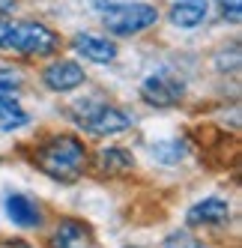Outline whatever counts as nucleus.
Returning <instances> with one entry per match:
<instances>
[{
	"instance_id": "f257e3e1",
	"label": "nucleus",
	"mask_w": 242,
	"mask_h": 248,
	"mask_svg": "<svg viewBox=\"0 0 242 248\" xmlns=\"http://www.w3.org/2000/svg\"><path fill=\"white\" fill-rule=\"evenodd\" d=\"M33 165L42 170L48 180L57 183H75L78 176H84L90 165V153L84 147V140L72 132H57L39 140L33 150Z\"/></svg>"
},
{
	"instance_id": "f03ea898",
	"label": "nucleus",
	"mask_w": 242,
	"mask_h": 248,
	"mask_svg": "<svg viewBox=\"0 0 242 248\" xmlns=\"http://www.w3.org/2000/svg\"><path fill=\"white\" fill-rule=\"evenodd\" d=\"M75 123L93 138H111V135H123L135 126V117L117 105L87 99L75 108Z\"/></svg>"
},
{
	"instance_id": "7ed1b4c3",
	"label": "nucleus",
	"mask_w": 242,
	"mask_h": 248,
	"mask_svg": "<svg viewBox=\"0 0 242 248\" xmlns=\"http://www.w3.org/2000/svg\"><path fill=\"white\" fill-rule=\"evenodd\" d=\"M60 45L57 33L39 21H12L3 51H15L21 57H51L60 51Z\"/></svg>"
},
{
	"instance_id": "20e7f679",
	"label": "nucleus",
	"mask_w": 242,
	"mask_h": 248,
	"mask_svg": "<svg viewBox=\"0 0 242 248\" xmlns=\"http://www.w3.org/2000/svg\"><path fill=\"white\" fill-rule=\"evenodd\" d=\"M102 21H105L108 33H114V36H135V33H144L159 21V9L152 3H141V0H135V3H114V6H108Z\"/></svg>"
},
{
	"instance_id": "39448f33",
	"label": "nucleus",
	"mask_w": 242,
	"mask_h": 248,
	"mask_svg": "<svg viewBox=\"0 0 242 248\" xmlns=\"http://www.w3.org/2000/svg\"><path fill=\"white\" fill-rule=\"evenodd\" d=\"M185 96V84L170 72H152L141 81V99L152 108H174Z\"/></svg>"
},
{
	"instance_id": "423d86ee",
	"label": "nucleus",
	"mask_w": 242,
	"mask_h": 248,
	"mask_svg": "<svg viewBox=\"0 0 242 248\" xmlns=\"http://www.w3.org/2000/svg\"><path fill=\"white\" fill-rule=\"evenodd\" d=\"M48 248H96V233L84 218L63 216L51 230Z\"/></svg>"
},
{
	"instance_id": "0eeeda50",
	"label": "nucleus",
	"mask_w": 242,
	"mask_h": 248,
	"mask_svg": "<svg viewBox=\"0 0 242 248\" xmlns=\"http://www.w3.org/2000/svg\"><path fill=\"white\" fill-rule=\"evenodd\" d=\"M3 212H6V218L21 230H36V227L45 224V212H42L39 201L24 194V191H9L3 198Z\"/></svg>"
},
{
	"instance_id": "6e6552de",
	"label": "nucleus",
	"mask_w": 242,
	"mask_h": 248,
	"mask_svg": "<svg viewBox=\"0 0 242 248\" xmlns=\"http://www.w3.org/2000/svg\"><path fill=\"white\" fill-rule=\"evenodd\" d=\"M84 81H87V72L75 60H54L42 69V84L51 93H72Z\"/></svg>"
},
{
	"instance_id": "1a4fd4ad",
	"label": "nucleus",
	"mask_w": 242,
	"mask_h": 248,
	"mask_svg": "<svg viewBox=\"0 0 242 248\" xmlns=\"http://www.w3.org/2000/svg\"><path fill=\"white\" fill-rule=\"evenodd\" d=\"M230 221V201L218 198V194H210L197 203L188 206L185 212V224L188 227H218Z\"/></svg>"
},
{
	"instance_id": "9d476101",
	"label": "nucleus",
	"mask_w": 242,
	"mask_h": 248,
	"mask_svg": "<svg viewBox=\"0 0 242 248\" xmlns=\"http://www.w3.org/2000/svg\"><path fill=\"white\" fill-rule=\"evenodd\" d=\"M72 48L84 60L99 63V66L117 60V45L111 39H105V36H93V33H78V36L72 39Z\"/></svg>"
},
{
	"instance_id": "9b49d317",
	"label": "nucleus",
	"mask_w": 242,
	"mask_h": 248,
	"mask_svg": "<svg viewBox=\"0 0 242 248\" xmlns=\"http://www.w3.org/2000/svg\"><path fill=\"white\" fill-rule=\"evenodd\" d=\"M93 165L102 176H123L135 170V155L126 147H102L93 158Z\"/></svg>"
},
{
	"instance_id": "f8f14e48",
	"label": "nucleus",
	"mask_w": 242,
	"mask_h": 248,
	"mask_svg": "<svg viewBox=\"0 0 242 248\" xmlns=\"http://www.w3.org/2000/svg\"><path fill=\"white\" fill-rule=\"evenodd\" d=\"M206 9H210L206 0H174V6H170V24L180 30H195L206 18Z\"/></svg>"
},
{
	"instance_id": "ddd939ff",
	"label": "nucleus",
	"mask_w": 242,
	"mask_h": 248,
	"mask_svg": "<svg viewBox=\"0 0 242 248\" xmlns=\"http://www.w3.org/2000/svg\"><path fill=\"white\" fill-rule=\"evenodd\" d=\"M30 126V114L21 108L18 96H0V132H21Z\"/></svg>"
},
{
	"instance_id": "4468645a",
	"label": "nucleus",
	"mask_w": 242,
	"mask_h": 248,
	"mask_svg": "<svg viewBox=\"0 0 242 248\" xmlns=\"http://www.w3.org/2000/svg\"><path fill=\"white\" fill-rule=\"evenodd\" d=\"M150 155H152V162H159V165H180L188 155V144L182 138H165V140H155L150 147Z\"/></svg>"
},
{
	"instance_id": "2eb2a0df",
	"label": "nucleus",
	"mask_w": 242,
	"mask_h": 248,
	"mask_svg": "<svg viewBox=\"0 0 242 248\" xmlns=\"http://www.w3.org/2000/svg\"><path fill=\"white\" fill-rule=\"evenodd\" d=\"M24 87V75L15 66H0V96H18Z\"/></svg>"
},
{
	"instance_id": "dca6fc26",
	"label": "nucleus",
	"mask_w": 242,
	"mask_h": 248,
	"mask_svg": "<svg viewBox=\"0 0 242 248\" xmlns=\"http://www.w3.org/2000/svg\"><path fill=\"white\" fill-rule=\"evenodd\" d=\"M162 248H206L192 230H185V227H180V230H170V233L162 239Z\"/></svg>"
},
{
	"instance_id": "f3484780",
	"label": "nucleus",
	"mask_w": 242,
	"mask_h": 248,
	"mask_svg": "<svg viewBox=\"0 0 242 248\" xmlns=\"http://www.w3.org/2000/svg\"><path fill=\"white\" fill-rule=\"evenodd\" d=\"M215 3L221 6V12L227 15V18H230L233 24L242 18V0H215Z\"/></svg>"
},
{
	"instance_id": "a211bd4d",
	"label": "nucleus",
	"mask_w": 242,
	"mask_h": 248,
	"mask_svg": "<svg viewBox=\"0 0 242 248\" xmlns=\"http://www.w3.org/2000/svg\"><path fill=\"white\" fill-rule=\"evenodd\" d=\"M0 248H33V245L24 239H0Z\"/></svg>"
},
{
	"instance_id": "6ab92c4d",
	"label": "nucleus",
	"mask_w": 242,
	"mask_h": 248,
	"mask_svg": "<svg viewBox=\"0 0 242 248\" xmlns=\"http://www.w3.org/2000/svg\"><path fill=\"white\" fill-rule=\"evenodd\" d=\"M15 9V0H0V15H9Z\"/></svg>"
},
{
	"instance_id": "aec40b11",
	"label": "nucleus",
	"mask_w": 242,
	"mask_h": 248,
	"mask_svg": "<svg viewBox=\"0 0 242 248\" xmlns=\"http://www.w3.org/2000/svg\"><path fill=\"white\" fill-rule=\"evenodd\" d=\"M126 248H141V245H126Z\"/></svg>"
}]
</instances>
